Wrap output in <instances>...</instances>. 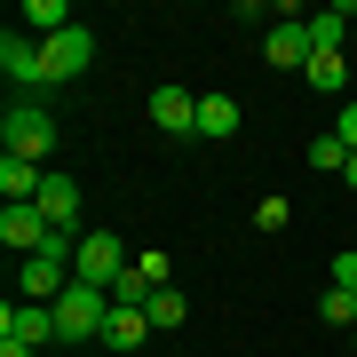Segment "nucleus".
I'll use <instances>...</instances> for the list:
<instances>
[{
    "label": "nucleus",
    "mask_w": 357,
    "mask_h": 357,
    "mask_svg": "<svg viewBox=\"0 0 357 357\" xmlns=\"http://www.w3.org/2000/svg\"><path fill=\"white\" fill-rule=\"evenodd\" d=\"M0 246H8V255H40V246H48V215H40V206H8V215H0Z\"/></svg>",
    "instance_id": "nucleus-10"
},
{
    "label": "nucleus",
    "mask_w": 357,
    "mask_h": 357,
    "mask_svg": "<svg viewBox=\"0 0 357 357\" xmlns=\"http://www.w3.org/2000/svg\"><path fill=\"white\" fill-rule=\"evenodd\" d=\"M0 357H32V342H0Z\"/></svg>",
    "instance_id": "nucleus-22"
},
{
    "label": "nucleus",
    "mask_w": 357,
    "mask_h": 357,
    "mask_svg": "<svg viewBox=\"0 0 357 357\" xmlns=\"http://www.w3.org/2000/svg\"><path fill=\"white\" fill-rule=\"evenodd\" d=\"M302 79H310L318 96H342V88H349V64H342V56H310V72H302Z\"/></svg>",
    "instance_id": "nucleus-16"
},
{
    "label": "nucleus",
    "mask_w": 357,
    "mask_h": 357,
    "mask_svg": "<svg viewBox=\"0 0 357 357\" xmlns=\"http://www.w3.org/2000/svg\"><path fill=\"white\" fill-rule=\"evenodd\" d=\"M119 270H128V246H119L112 230H88V238H79V255H72V278L112 294V286H119Z\"/></svg>",
    "instance_id": "nucleus-4"
},
{
    "label": "nucleus",
    "mask_w": 357,
    "mask_h": 357,
    "mask_svg": "<svg viewBox=\"0 0 357 357\" xmlns=\"http://www.w3.org/2000/svg\"><path fill=\"white\" fill-rule=\"evenodd\" d=\"M255 222H262V230H286V222H294V206H286V199H278V191H270V199H262V206H255Z\"/></svg>",
    "instance_id": "nucleus-19"
},
{
    "label": "nucleus",
    "mask_w": 357,
    "mask_h": 357,
    "mask_svg": "<svg viewBox=\"0 0 357 357\" xmlns=\"http://www.w3.org/2000/svg\"><path fill=\"white\" fill-rule=\"evenodd\" d=\"M143 310H151V326L167 333V326H183V310H191V302H183L175 286H159V294H151V302H143Z\"/></svg>",
    "instance_id": "nucleus-18"
},
{
    "label": "nucleus",
    "mask_w": 357,
    "mask_h": 357,
    "mask_svg": "<svg viewBox=\"0 0 357 357\" xmlns=\"http://www.w3.org/2000/svg\"><path fill=\"white\" fill-rule=\"evenodd\" d=\"M0 143H8L16 159L40 167V159L56 151V112H48V103H32V96H16L8 112H0Z\"/></svg>",
    "instance_id": "nucleus-1"
},
{
    "label": "nucleus",
    "mask_w": 357,
    "mask_h": 357,
    "mask_svg": "<svg viewBox=\"0 0 357 357\" xmlns=\"http://www.w3.org/2000/svg\"><path fill=\"white\" fill-rule=\"evenodd\" d=\"M0 342H56V310L48 302H8V310H0Z\"/></svg>",
    "instance_id": "nucleus-7"
},
{
    "label": "nucleus",
    "mask_w": 357,
    "mask_h": 357,
    "mask_svg": "<svg viewBox=\"0 0 357 357\" xmlns=\"http://www.w3.org/2000/svg\"><path fill=\"white\" fill-rule=\"evenodd\" d=\"M16 32L56 40V32H72V8H64V0H24V8H16Z\"/></svg>",
    "instance_id": "nucleus-12"
},
{
    "label": "nucleus",
    "mask_w": 357,
    "mask_h": 357,
    "mask_svg": "<svg viewBox=\"0 0 357 357\" xmlns=\"http://www.w3.org/2000/svg\"><path fill=\"white\" fill-rule=\"evenodd\" d=\"M103 326H112V294L72 278L64 302H56V342H103Z\"/></svg>",
    "instance_id": "nucleus-2"
},
{
    "label": "nucleus",
    "mask_w": 357,
    "mask_h": 357,
    "mask_svg": "<svg viewBox=\"0 0 357 357\" xmlns=\"http://www.w3.org/2000/svg\"><path fill=\"white\" fill-rule=\"evenodd\" d=\"M318 318H326L333 333H357V294H342V286H326V294H318Z\"/></svg>",
    "instance_id": "nucleus-15"
},
{
    "label": "nucleus",
    "mask_w": 357,
    "mask_h": 357,
    "mask_svg": "<svg viewBox=\"0 0 357 357\" xmlns=\"http://www.w3.org/2000/svg\"><path fill=\"white\" fill-rule=\"evenodd\" d=\"M302 159H310V167H318V175H342V167H349V143H342V135H333V128H326V135H318V143H310V151H302Z\"/></svg>",
    "instance_id": "nucleus-17"
},
{
    "label": "nucleus",
    "mask_w": 357,
    "mask_h": 357,
    "mask_svg": "<svg viewBox=\"0 0 357 357\" xmlns=\"http://www.w3.org/2000/svg\"><path fill=\"white\" fill-rule=\"evenodd\" d=\"M151 310H119L112 302V326H103V349H143V342H151Z\"/></svg>",
    "instance_id": "nucleus-13"
},
{
    "label": "nucleus",
    "mask_w": 357,
    "mask_h": 357,
    "mask_svg": "<svg viewBox=\"0 0 357 357\" xmlns=\"http://www.w3.org/2000/svg\"><path fill=\"white\" fill-rule=\"evenodd\" d=\"M310 24V48L318 56H342V32H349V8H318V16H302Z\"/></svg>",
    "instance_id": "nucleus-14"
},
{
    "label": "nucleus",
    "mask_w": 357,
    "mask_h": 357,
    "mask_svg": "<svg viewBox=\"0 0 357 357\" xmlns=\"http://www.w3.org/2000/svg\"><path fill=\"white\" fill-rule=\"evenodd\" d=\"M333 135H342V143H349V151H357V96L342 103V112H333Z\"/></svg>",
    "instance_id": "nucleus-20"
},
{
    "label": "nucleus",
    "mask_w": 357,
    "mask_h": 357,
    "mask_svg": "<svg viewBox=\"0 0 357 357\" xmlns=\"http://www.w3.org/2000/svg\"><path fill=\"white\" fill-rule=\"evenodd\" d=\"M0 72H8V88H24L32 103H48V96H56V88H48V56H40V40H32V32H16V24L0 32Z\"/></svg>",
    "instance_id": "nucleus-3"
},
{
    "label": "nucleus",
    "mask_w": 357,
    "mask_h": 357,
    "mask_svg": "<svg viewBox=\"0 0 357 357\" xmlns=\"http://www.w3.org/2000/svg\"><path fill=\"white\" fill-rule=\"evenodd\" d=\"M342 183H349V191H357V151H349V167H342Z\"/></svg>",
    "instance_id": "nucleus-23"
},
{
    "label": "nucleus",
    "mask_w": 357,
    "mask_h": 357,
    "mask_svg": "<svg viewBox=\"0 0 357 357\" xmlns=\"http://www.w3.org/2000/svg\"><path fill=\"white\" fill-rule=\"evenodd\" d=\"M238 119H246V112H238L222 88H206V96H199V143H230V135H238Z\"/></svg>",
    "instance_id": "nucleus-11"
},
{
    "label": "nucleus",
    "mask_w": 357,
    "mask_h": 357,
    "mask_svg": "<svg viewBox=\"0 0 357 357\" xmlns=\"http://www.w3.org/2000/svg\"><path fill=\"white\" fill-rule=\"evenodd\" d=\"M333 286H342V294H357V255H333Z\"/></svg>",
    "instance_id": "nucleus-21"
},
{
    "label": "nucleus",
    "mask_w": 357,
    "mask_h": 357,
    "mask_svg": "<svg viewBox=\"0 0 357 357\" xmlns=\"http://www.w3.org/2000/svg\"><path fill=\"white\" fill-rule=\"evenodd\" d=\"M262 56H270V72H310V24L302 16H286V24H270V40H262Z\"/></svg>",
    "instance_id": "nucleus-6"
},
{
    "label": "nucleus",
    "mask_w": 357,
    "mask_h": 357,
    "mask_svg": "<svg viewBox=\"0 0 357 357\" xmlns=\"http://www.w3.org/2000/svg\"><path fill=\"white\" fill-rule=\"evenodd\" d=\"M40 56H48V88H72V79L96 64V32H88V24H72V32L40 40Z\"/></svg>",
    "instance_id": "nucleus-5"
},
{
    "label": "nucleus",
    "mask_w": 357,
    "mask_h": 357,
    "mask_svg": "<svg viewBox=\"0 0 357 357\" xmlns=\"http://www.w3.org/2000/svg\"><path fill=\"white\" fill-rule=\"evenodd\" d=\"M40 215H48V230H79V183L72 175H56V167H48V183H40Z\"/></svg>",
    "instance_id": "nucleus-9"
},
{
    "label": "nucleus",
    "mask_w": 357,
    "mask_h": 357,
    "mask_svg": "<svg viewBox=\"0 0 357 357\" xmlns=\"http://www.w3.org/2000/svg\"><path fill=\"white\" fill-rule=\"evenodd\" d=\"M151 128L159 135H199V96L191 88H151Z\"/></svg>",
    "instance_id": "nucleus-8"
}]
</instances>
